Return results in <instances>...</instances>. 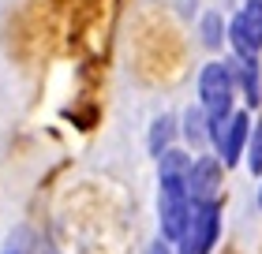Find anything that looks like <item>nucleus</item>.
<instances>
[{
  "instance_id": "2",
  "label": "nucleus",
  "mask_w": 262,
  "mask_h": 254,
  "mask_svg": "<svg viewBox=\"0 0 262 254\" xmlns=\"http://www.w3.org/2000/svg\"><path fill=\"white\" fill-rule=\"evenodd\" d=\"M251 127L255 124L247 108H236L229 120H210V153H217L225 168H240L251 142Z\"/></svg>"
},
{
  "instance_id": "4",
  "label": "nucleus",
  "mask_w": 262,
  "mask_h": 254,
  "mask_svg": "<svg viewBox=\"0 0 262 254\" xmlns=\"http://www.w3.org/2000/svg\"><path fill=\"white\" fill-rule=\"evenodd\" d=\"M191 210L195 205L187 198V187H158V239H165L169 247L180 243Z\"/></svg>"
},
{
  "instance_id": "3",
  "label": "nucleus",
  "mask_w": 262,
  "mask_h": 254,
  "mask_svg": "<svg viewBox=\"0 0 262 254\" xmlns=\"http://www.w3.org/2000/svg\"><path fill=\"white\" fill-rule=\"evenodd\" d=\"M225 232V205L221 202H202L191 210V221H187L180 243L172 250L176 254H213V247L221 243Z\"/></svg>"
},
{
  "instance_id": "9",
  "label": "nucleus",
  "mask_w": 262,
  "mask_h": 254,
  "mask_svg": "<svg viewBox=\"0 0 262 254\" xmlns=\"http://www.w3.org/2000/svg\"><path fill=\"white\" fill-rule=\"evenodd\" d=\"M172 146H180V116H176V112L154 116L150 127H146V153L158 161V157L169 153Z\"/></svg>"
},
{
  "instance_id": "7",
  "label": "nucleus",
  "mask_w": 262,
  "mask_h": 254,
  "mask_svg": "<svg viewBox=\"0 0 262 254\" xmlns=\"http://www.w3.org/2000/svg\"><path fill=\"white\" fill-rule=\"evenodd\" d=\"M232 67V79H236V94L247 112H258L262 108V64L258 56H225Z\"/></svg>"
},
{
  "instance_id": "11",
  "label": "nucleus",
  "mask_w": 262,
  "mask_h": 254,
  "mask_svg": "<svg viewBox=\"0 0 262 254\" xmlns=\"http://www.w3.org/2000/svg\"><path fill=\"white\" fill-rule=\"evenodd\" d=\"M244 165H247V172H251V176H262V120L251 127V142H247Z\"/></svg>"
},
{
  "instance_id": "12",
  "label": "nucleus",
  "mask_w": 262,
  "mask_h": 254,
  "mask_svg": "<svg viewBox=\"0 0 262 254\" xmlns=\"http://www.w3.org/2000/svg\"><path fill=\"white\" fill-rule=\"evenodd\" d=\"M146 254H176V250H172L169 243H165V239H154V243L146 247Z\"/></svg>"
},
{
  "instance_id": "8",
  "label": "nucleus",
  "mask_w": 262,
  "mask_h": 254,
  "mask_svg": "<svg viewBox=\"0 0 262 254\" xmlns=\"http://www.w3.org/2000/svg\"><path fill=\"white\" fill-rule=\"evenodd\" d=\"M180 142L191 153H210V116L199 101L180 112Z\"/></svg>"
},
{
  "instance_id": "6",
  "label": "nucleus",
  "mask_w": 262,
  "mask_h": 254,
  "mask_svg": "<svg viewBox=\"0 0 262 254\" xmlns=\"http://www.w3.org/2000/svg\"><path fill=\"white\" fill-rule=\"evenodd\" d=\"M232 56H262V0H244V8L229 19Z\"/></svg>"
},
{
  "instance_id": "5",
  "label": "nucleus",
  "mask_w": 262,
  "mask_h": 254,
  "mask_svg": "<svg viewBox=\"0 0 262 254\" xmlns=\"http://www.w3.org/2000/svg\"><path fill=\"white\" fill-rule=\"evenodd\" d=\"M225 172H229V168L221 165V157H217V153H195L191 172H187V198H191V205L221 202Z\"/></svg>"
},
{
  "instance_id": "1",
  "label": "nucleus",
  "mask_w": 262,
  "mask_h": 254,
  "mask_svg": "<svg viewBox=\"0 0 262 254\" xmlns=\"http://www.w3.org/2000/svg\"><path fill=\"white\" fill-rule=\"evenodd\" d=\"M195 94H199V105L206 108L210 120H229L236 112V101H240L229 60H210V64H202L199 79H195Z\"/></svg>"
},
{
  "instance_id": "14",
  "label": "nucleus",
  "mask_w": 262,
  "mask_h": 254,
  "mask_svg": "<svg viewBox=\"0 0 262 254\" xmlns=\"http://www.w3.org/2000/svg\"><path fill=\"white\" fill-rule=\"evenodd\" d=\"M0 254H19V250H0Z\"/></svg>"
},
{
  "instance_id": "13",
  "label": "nucleus",
  "mask_w": 262,
  "mask_h": 254,
  "mask_svg": "<svg viewBox=\"0 0 262 254\" xmlns=\"http://www.w3.org/2000/svg\"><path fill=\"white\" fill-rule=\"evenodd\" d=\"M258 205H262V176H258Z\"/></svg>"
},
{
  "instance_id": "10",
  "label": "nucleus",
  "mask_w": 262,
  "mask_h": 254,
  "mask_svg": "<svg viewBox=\"0 0 262 254\" xmlns=\"http://www.w3.org/2000/svg\"><path fill=\"white\" fill-rule=\"evenodd\" d=\"M199 41L206 53H221L229 45V19L221 11H202L199 15Z\"/></svg>"
}]
</instances>
